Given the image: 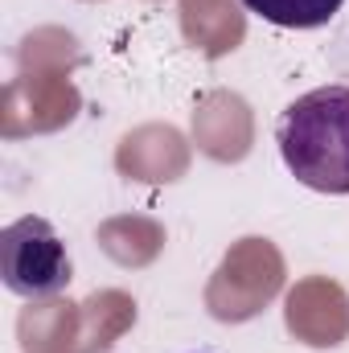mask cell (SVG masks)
<instances>
[{"label": "cell", "instance_id": "cell-2", "mask_svg": "<svg viewBox=\"0 0 349 353\" xmlns=\"http://www.w3.org/2000/svg\"><path fill=\"white\" fill-rule=\"evenodd\" d=\"M0 279L21 300H50L70 288L74 267L66 243L46 218L25 214L0 230Z\"/></svg>", "mask_w": 349, "mask_h": 353}, {"label": "cell", "instance_id": "cell-3", "mask_svg": "<svg viewBox=\"0 0 349 353\" xmlns=\"http://www.w3.org/2000/svg\"><path fill=\"white\" fill-rule=\"evenodd\" d=\"M243 4L247 12L279 29H321L341 12L346 0H243Z\"/></svg>", "mask_w": 349, "mask_h": 353}, {"label": "cell", "instance_id": "cell-1", "mask_svg": "<svg viewBox=\"0 0 349 353\" xmlns=\"http://www.w3.org/2000/svg\"><path fill=\"white\" fill-rule=\"evenodd\" d=\"M275 144L304 189L341 197L349 193V87L329 83L279 111Z\"/></svg>", "mask_w": 349, "mask_h": 353}]
</instances>
